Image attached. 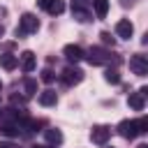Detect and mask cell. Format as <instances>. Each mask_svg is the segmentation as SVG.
<instances>
[{"instance_id":"cell-16","label":"cell","mask_w":148,"mask_h":148,"mask_svg":"<svg viewBox=\"0 0 148 148\" xmlns=\"http://www.w3.org/2000/svg\"><path fill=\"white\" fill-rule=\"evenodd\" d=\"M44 9L49 14H53V16H58V14L65 12V0H46V7Z\"/></svg>"},{"instance_id":"cell-2","label":"cell","mask_w":148,"mask_h":148,"mask_svg":"<svg viewBox=\"0 0 148 148\" xmlns=\"http://www.w3.org/2000/svg\"><path fill=\"white\" fill-rule=\"evenodd\" d=\"M37 30H39V18H37L35 14L25 12V14L18 18V25H16L14 35H16V37H25V35H32V32H37Z\"/></svg>"},{"instance_id":"cell-26","label":"cell","mask_w":148,"mask_h":148,"mask_svg":"<svg viewBox=\"0 0 148 148\" xmlns=\"http://www.w3.org/2000/svg\"><path fill=\"white\" fill-rule=\"evenodd\" d=\"M30 148H49V146H30Z\"/></svg>"},{"instance_id":"cell-9","label":"cell","mask_w":148,"mask_h":148,"mask_svg":"<svg viewBox=\"0 0 148 148\" xmlns=\"http://www.w3.org/2000/svg\"><path fill=\"white\" fill-rule=\"evenodd\" d=\"M18 65H21L23 72H32V69L37 67V58H35V53H32V51H23V53L18 56Z\"/></svg>"},{"instance_id":"cell-7","label":"cell","mask_w":148,"mask_h":148,"mask_svg":"<svg viewBox=\"0 0 148 148\" xmlns=\"http://www.w3.org/2000/svg\"><path fill=\"white\" fill-rule=\"evenodd\" d=\"M146 92H148V88H141V90L132 92V95L127 97L130 109H134V111H143V106H146Z\"/></svg>"},{"instance_id":"cell-20","label":"cell","mask_w":148,"mask_h":148,"mask_svg":"<svg viewBox=\"0 0 148 148\" xmlns=\"http://www.w3.org/2000/svg\"><path fill=\"white\" fill-rule=\"evenodd\" d=\"M39 79H42L44 83H51V81L56 79V74H53L51 69H42V76H39Z\"/></svg>"},{"instance_id":"cell-6","label":"cell","mask_w":148,"mask_h":148,"mask_svg":"<svg viewBox=\"0 0 148 148\" xmlns=\"http://www.w3.org/2000/svg\"><path fill=\"white\" fill-rule=\"evenodd\" d=\"M130 69L136 76H146L148 74V60H146V56H132L130 58Z\"/></svg>"},{"instance_id":"cell-1","label":"cell","mask_w":148,"mask_h":148,"mask_svg":"<svg viewBox=\"0 0 148 148\" xmlns=\"http://www.w3.org/2000/svg\"><path fill=\"white\" fill-rule=\"evenodd\" d=\"M148 132V118H139V120H120L118 123V134L123 139H136L139 134Z\"/></svg>"},{"instance_id":"cell-5","label":"cell","mask_w":148,"mask_h":148,"mask_svg":"<svg viewBox=\"0 0 148 148\" xmlns=\"http://www.w3.org/2000/svg\"><path fill=\"white\" fill-rule=\"evenodd\" d=\"M109 136H111V130H109L106 125H95V127L90 130V139H92V143H97V146H104V143L109 141Z\"/></svg>"},{"instance_id":"cell-22","label":"cell","mask_w":148,"mask_h":148,"mask_svg":"<svg viewBox=\"0 0 148 148\" xmlns=\"http://www.w3.org/2000/svg\"><path fill=\"white\" fill-rule=\"evenodd\" d=\"M0 148H18V146L12 143V141H0Z\"/></svg>"},{"instance_id":"cell-17","label":"cell","mask_w":148,"mask_h":148,"mask_svg":"<svg viewBox=\"0 0 148 148\" xmlns=\"http://www.w3.org/2000/svg\"><path fill=\"white\" fill-rule=\"evenodd\" d=\"M92 9H95L97 18H104L109 12V0H92Z\"/></svg>"},{"instance_id":"cell-23","label":"cell","mask_w":148,"mask_h":148,"mask_svg":"<svg viewBox=\"0 0 148 148\" xmlns=\"http://www.w3.org/2000/svg\"><path fill=\"white\" fill-rule=\"evenodd\" d=\"M12 102H14V104H25V97H18V95H14V97H12Z\"/></svg>"},{"instance_id":"cell-10","label":"cell","mask_w":148,"mask_h":148,"mask_svg":"<svg viewBox=\"0 0 148 148\" xmlns=\"http://www.w3.org/2000/svg\"><path fill=\"white\" fill-rule=\"evenodd\" d=\"M116 35H118L120 39H130V37L134 35V25H132L127 18H120V21L116 23Z\"/></svg>"},{"instance_id":"cell-11","label":"cell","mask_w":148,"mask_h":148,"mask_svg":"<svg viewBox=\"0 0 148 148\" xmlns=\"http://www.w3.org/2000/svg\"><path fill=\"white\" fill-rule=\"evenodd\" d=\"M0 132L5 136H18V123L16 120H0Z\"/></svg>"},{"instance_id":"cell-15","label":"cell","mask_w":148,"mask_h":148,"mask_svg":"<svg viewBox=\"0 0 148 148\" xmlns=\"http://www.w3.org/2000/svg\"><path fill=\"white\" fill-rule=\"evenodd\" d=\"M56 102H58V95L53 90H42L39 92V104L42 106H56Z\"/></svg>"},{"instance_id":"cell-14","label":"cell","mask_w":148,"mask_h":148,"mask_svg":"<svg viewBox=\"0 0 148 148\" xmlns=\"http://www.w3.org/2000/svg\"><path fill=\"white\" fill-rule=\"evenodd\" d=\"M72 14H74V18H76L79 23H86V21H90V12H88V9H83L79 2H74V5H72Z\"/></svg>"},{"instance_id":"cell-8","label":"cell","mask_w":148,"mask_h":148,"mask_svg":"<svg viewBox=\"0 0 148 148\" xmlns=\"http://www.w3.org/2000/svg\"><path fill=\"white\" fill-rule=\"evenodd\" d=\"M62 56L67 58V62H69V65H76L79 60H83V49H81V46H76V44H67V46L62 49Z\"/></svg>"},{"instance_id":"cell-13","label":"cell","mask_w":148,"mask_h":148,"mask_svg":"<svg viewBox=\"0 0 148 148\" xmlns=\"http://www.w3.org/2000/svg\"><path fill=\"white\" fill-rule=\"evenodd\" d=\"M44 139H46V143H51V146H60V143H62V132L56 130V127H49V130H44Z\"/></svg>"},{"instance_id":"cell-25","label":"cell","mask_w":148,"mask_h":148,"mask_svg":"<svg viewBox=\"0 0 148 148\" xmlns=\"http://www.w3.org/2000/svg\"><path fill=\"white\" fill-rule=\"evenodd\" d=\"M127 5H132V0H123V7H127Z\"/></svg>"},{"instance_id":"cell-4","label":"cell","mask_w":148,"mask_h":148,"mask_svg":"<svg viewBox=\"0 0 148 148\" xmlns=\"http://www.w3.org/2000/svg\"><path fill=\"white\" fill-rule=\"evenodd\" d=\"M60 79H62L67 86H79V83L83 81V69H79L76 65H67V67L62 69Z\"/></svg>"},{"instance_id":"cell-27","label":"cell","mask_w":148,"mask_h":148,"mask_svg":"<svg viewBox=\"0 0 148 148\" xmlns=\"http://www.w3.org/2000/svg\"><path fill=\"white\" fill-rule=\"evenodd\" d=\"M139 148H148V146H146V143H141V146H139Z\"/></svg>"},{"instance_id":"cell-24","label":"cell","mask_w":148,"mask_h":148,"mask_svg":"<svg viewBox=\"0 0 148 148\" xmlns=\"http://www.w3.org/2000/svg\"><path fill=\"white\" fill-rule=\"evenodd\" d=\"M5 16H7V9H5V7H0V21H2Z\"/></svg>"},{"instance_id":"cell-28","label":"cell","mask_w":148,"mask_h":148,"mask_svg":"<svg viewBox=\"0 0 148 148\" xmlns=\"http://www.w3.org/2000/svg\"><path fill=\"white\" fill-rule=\"evenodd\" d=\"M0 86H2V81H0Z\"/></svg>"},{"instance_id":"cell-12","label":"cell","mask_w":148,"mask_h":148,"mask_svg":"<svg viewBox=\"0 0 148 148\" xmlns=\"http://www.w3.org/2000/svg\"><path fill=\"white\" fill-rule=\"evenodd\" d=\"M0 67L7 69V72H12V69L18 67V58L14 53H0Z\"/></svg>"},{"instance_id":"cell-18","label":"cell","mask_w":148,"mask_h":148,"mask_svg":"<svg viewBox=\"0 0 148 148\" xmlns=\"http://www.w3.org/2000/svg\"><path fill=\"white\" fill-rule=\"evenodd\" d=\"M104 81H106V83H120L118 69H106V72H104Z\"/></svg>"},{"instance_id":"cell-3","label":"cell","mask_w":148,"mask_h":148,"mask_svg":"<svg viewBox=\"0 0 148 148\" xmlns=\"http://www.w3.org/2000/svg\"><path fill=\"white\" fill-rule=\"evenodd\" d=\"M83 58L90 62V65H106L111 60V51H106L104 46H92L88 53H83Z\"/></svg>"},{"instance_id":"cell-19","label":"cell","mask_w":148,"mask_h":148,"mask_svg":"<svg viewBox=\"0 0 148 148\" xmlns=\"http://www.w3.org/2000/svg\"><path fill=\"white\" fill-rule=\"evenodd\" d=\"M37 92V81L35 79H25V97H32Z\"/></svg>"},{"instance_id":"cell-21","label":"cell","mask_w":148,"mask_h":148,"mask_svg":"<svg viewBox=\"0 0 148 148\" xmlns=\"http://www.w3.org/2000/svg\"><path fill=\"white\" fill-rule=\"evenodd\" d=\"M99 37H102V42H104V44H111V46L116 44V39H113V37H111V32H106V30H104V32H99Z\"/></svg>"}]
</instances>
